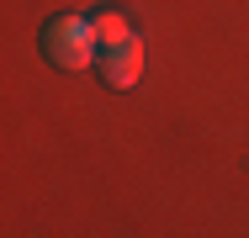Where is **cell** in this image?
<instances>
[{
  "instance_id": "obj_1",
  "label": "cell",
  "mask_w": 249,
  "mask_h": 238,
  "mask_svg": "<svg viewBox=\"0 0 249 238\" xmlns=\"http://www.w3.org/2000/svg\"><path fill=\"white\" fill-rule=\"evenodd\" d=\"M43 58L53 69H85L101 58V43L90 32V16H74V11H58L48 27H43Z\"/></svg>"
},
{
  "instance_id": "obj_2",
  "label": "cell",
  "mask_w": 249,
  "mask_h": 238,
  "mask_svg": "<svg viewBox=\"0 0 249 238\" xmlns=\"http://www.w3.org/2000/svg\"><path fill=\"white\" fill-rule=\"evenodd\" d=\"M96 74H101V85H111V90L138 85V80H143V43H138V37L106 43V48H101V58H96Z\"/></svg>"
},
{
  "instance_id": "obj_3",
  "label": "cell",
  "mask_w": 249,
  "mask_h": 238,
  "mask_svg": "<svg viewBox=\"0 0 249 238\" xmlns=\"http://www.w3.org/2000/svg\"><path fill=\"white\" fill-rule=\"evenodd\" d=\"M90 32H96L101 48H106V43H122V37H133V32H127V16H122V11H111V5H106V11H90Z\"/></svg>"
}]
</instances>
